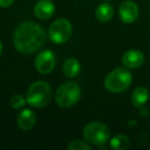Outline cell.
Returning a JSON list of instances; mask_svg holds the SVG:
<instances>
[{
    "label": "cell",
    "mask_w": 150,
    "mask_h": 150,
    "mask_svg": "<svg viewBox=\"0 0 150 150\" xmlns=\"http://www.w3.org/2000/svg\"><path fill=\"white\" fill-rule=\"evenodd\" d=\"M46 40L45 31L34 22L19 25L13 33V45L20 52L29 54L39 50Z\"/></svg>",
    "instance_id": "6da1fadb"
},
{
    "label": "cell",
    "mask_w": 150,
    "mask_h": 150,
    "mask_svg": "<svg viewBox=\"0 0 150 150\" xmlns=\"http://www.w3.org/2000/svg\"><path fill=\"white\" fill-rule=\"evenodd\" d=\"M133 81L132 73L125 68H116L111 71L104 80V86L109 92L119 94L129 88Z\"/></svg>",
    "instance_id": "7a4b0ae2"
},
{
    "label": "cell",
    "mask_w": 150,
    "mask_h": 150,
    "mask_svg": "<svg viewBox=\"0 0 150 150\" xmlns=\"http://www.w3.org/2000/svg\"><path fill=\"white\" fill-rule=\"evenodd\" d=\"M52 88L50 84L42 80L34 82L27 92V103L34 108L45 107L52 100Z\"/></svg>",
    "instance_id": "3957f363"
},
{
    "label": "cell",
    "mask_w": 150,
    "mask_h": 150,
    "mask_svg": "<svg viewBox=\"0 0 150 150\" xmlns=\"http://www.w3.org/2000/svg\"><path fill=\"white\" fill-rule=\"evenodd\" d=\"M81 98V90L79 86L74 81H66L62 83L57 90L56 103L60 107L63 108H69V107L75 105Z\"/></svg>",
    "instance_id": "277c9868"
},
{
    "label": "cell",
    "mask_w": 150,
    "mask_h": 150,
    "mask_svg": "<svg viewBox=\"0 0 150 150\" xmlns=\"http://www.w3.org/2000/svg\"><path fill=\"white\" fill-rule=\"evenodd\" d=\"M83 137L92 145L103 146L110 139V131L104 123L93 121L84 127Z\"/></svg>",
    "instance_id": "5b68a950"
},
{
    "label": "cell",
    "mask_w": 150,
    "mask_h": 150,
    "mask_svg": "<svg viewBox=\"0 0 150 150\" xmlns=\"http://www.w3.org/2000/svg\"><path fill=\"white\" fill-rule=\"evenodd\" d=\"M72 35V25L66 19H59L50 25L48 37L56 44H62L68 41Z\"/></svg>",
    "instance_id": "8992f818"
},
{
    "label": "cell",
    "mask_w": 150,
    "mask_h": 150,
    "mask_svg": "<svg viewBox=\"0 0 150 150\" xmlns=\"http://www.w3.org/2000/svg\"><path fill=\"white\" fill-rule=\"evenodd\" d=\"M56 66V56L50 50H42L35 59V68L40 74H48Z\"/></svg>",
    "instance_id": "52a82bcc"
},
{
    "label": "cell",
    "mask_w": 150,
    "mask_h": 150,
    "mask_svg": "<svg viewBox=\"0 0 150 150\" xmlns=\"http://www.w3.org/2000/svg\"><path fill=\"white\" fill-rule=\"evenodd\" d=\"M118 15L123 23L132 24L139 17V7L134 1L127 0L120 4Z\"/></svg>",
    "instance_id": "ba28073f"
},
{
    "label": "cell",
    "mask_w": 150,
    "mask_h": 150,
    "mask_svg": "<svg viewBox=\"0 0 150 150\" xmlns=\"http://www.w3.org/2000/svg\"><path fill=\"white\" fill-rule=\"evenodd\" d=\"M121 63L125 68H139L144 63V54L138 50H129L125 52L121 57Z\"/></svg>",
    "instance_id": "9c48e42d"
},
{
    "label": "cell",
    "mask_w": 150,
    "mask_h": 150,
    "mask_svg": "<svg viewBox=\"0 0 150 150\" xmlns=\"http://www.w3.org/2000/svg\"><path fill=\"white\" fill-rule=\"evenodd\" d=\"M54 9L56 6L50 0H40L34 7V13L38 19L47 20L54 13Z\"/></svg>",
    "instance_id": "30bf717a"
},
{
    "label": "cell",
    "mask_w": 150,
    "mask_h": 150,
    "mask_svg": "<svg viewBox=\"0 0 150 150\" xmlns=\"http://www.w3.org/2000/svg\"><path fill=\"white\" fill-rule=\"evenodd\" d=\"M36 115L30 109H24L20 112L17 118V125L23 131H29L35 125Z\"/></svg>",
    "instance_id": "8fae6325"
},
{
    "label": "cell",
    "mask_w": 150,
    "mask_h": 150,
    "mask_svg": "<svg viewBox=\"0 0 150 150\" xmlns=\"http://www.w3.org/2000/svg\"><path fill=\"white\" fill-rule=\"evenodd\" d=\"M149 91L145 86H138L133 91L132 94V103L136 108H142L149 100Z\"/></svg>",
    "instance_id": "7c38bea8"
},
{
    "label": "cell",
    "mask_w": 150,
    "mask_h": 150,
    "mask_svg": "<svg viewBox=\"0 0 150 150\" xmlns=\"http://www.w3.org/2000/svg\"><path fill=\"white\" fill-rule=\"evenodd\" d=\"M80 63L77 59L70 58L66 60V62L63 65V73L65 76L68 78H74L76 77L80 72Z\"/></svg>",
    "instance_id": "4fadbf2b"
},
{
    "label": "cell",
    "mask_w": 150,
    "mask_h": 150,
    "mask_svg": "<svg viewBox=\"0 0 150 150\" xmlns=\"http://www.w3.org/2000/svg\"><path fill=\"white\" fill-rule=\"evenodd\" d=\"M113 13H114L113 6L108 2L102 3L96 9V18L98 19V21L102 22V23L110 21L113 17Z\"/></svg>",
    "instance_id": "5bb4252c"
},
{
    "label": "cell",
    "mask_w": 150,
    "mask_h": 150,
    "mask_svg": "<svg viewBox=\"0 0 150 150\" xmlns=\"http://www.w3.org/2000/svg\"><path fill=\"white\" fill-rule=\"evenodd\" d=\"M110 147L114 150H125L129 147V139L125 135L118 134L111 139Z\"/></svg>",
    "instance_id": "9a60e30c"
},
{
    "label": "cell",
    "mask_w": 150,
    "mask_h": 150,
    "mask_svg": "<svg viewBox=\"0 0 150 150\" xmlns=\"http://www.w3.org/2000/svg\"><path fill=\"white\" fill-rule=\"evenodd\" d=\"M69 150H92V146L88 142L81 140H73L68 145Z\"/></svg>",
    "instance_id": "2e32d148"
},
{
    "label": "cell",
    "mask_w": 150,
    "mask_h": 150,
    "mask_svg": "<svg viewBox=\"0 0 150 150\" xmlns=\"http://www.w3.org/2000/svg\"><path fill=\"white\" fill-rule=\"evenodd\" d=\"M26 102H27V100L23 96L13 95L11 98V100H9V105H11V107L13 109H21L25 106Z\"/></svg>",
    "instance_id": "e0dca14e"
},
{
    "label": "cell",
    "mask_w": 150,
    "mask_h": 150,
    "mask_svg": "<svg viewBox=\"0 0 150 150\" xmlns=\"http://www.w3.org/2000/svg\"><path fill=\"white\" fill-rule=\"evenodd\" d=\"M15 0H0V7H9Z\"/></svg>",
    "instance_id": "ac0fdd59"
},
{
    "label": "cell",
    "mask_w": 150,
    "mask_h": 150,
    "mask_svg": "<svg viewBox=\"0 0 150 150\" xmlns=\"http://www.w3.org/2000/svg\"><path fill=\"white\" fill-rule=\"evenodd\" d=\"M1 52H2V44L0 42V56H1Z\"/></svg>",
    "instance_id": "d6986e66"
}]
</instances>
